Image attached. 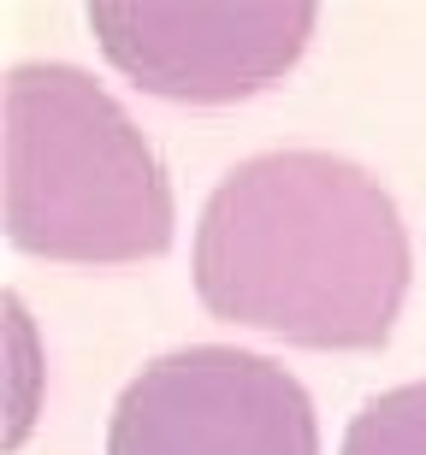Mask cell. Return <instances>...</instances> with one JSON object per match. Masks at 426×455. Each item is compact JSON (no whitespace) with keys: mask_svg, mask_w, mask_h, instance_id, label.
Returning <instances> with one entry per match:
<instances>
[{"mask_svg":"<svg viewBox=\"0 0 426 455\" xmlns=\"http://www.w3.org/2000/svg\"><path fill=\"white\" fill-rule=\"evenodd\" d=\"M89 30L137 89L220 107L278 84L314 36L302 0H95Z\"/></svg>","mask_w":426,"mask_h":455,"instance_id":"277c9868","label":"cell"},{"mask_svg":"<svg viewBox=\"0 0 426 455\" xmlns=\"http://www.w3.org/2000/svg\"><path fill=\"white\" fill-rule=\"evenodd\" d=\"M107 455H320V420L302 379L278 361L189 343L119 390Z\"/></svg>","mask_w":426,"mask_h":455,"instance_id":"3957f363","label":"cell"},{"mask_svg":"<svg viewBox=\"0 0 426 455\" xmlns=\"http://www.w3.org/2000/svg\"><path fill=\"white\" fill-rule=\"evenodd\" d=\"M409 272V225L391 189L326 148H273L231 166L196 225L202 307L296 349H379Z\"/></svg>","mask_w":426,"mask_h":455,"instance_id":"6da1fadb","label":"cell"},{"mask_svg":"<svg viewBox=\"0 0 426 455\" xmlns=\"http://www.w3.org/2000/svg\"><path fill=\"white\" fill-rule=\"evenodd\" d=\"M343 455H426V385L379 390L343 432Z\"/></svg>","mask_w":426,"mask_h":455,"instance_id":"5b68a950","label":"cell"},{"mask_svg":"<svg viewBox=\"0 0 426 455\" xmlns=\"http://www.w3.org/2000/svg\"><path fill=\"white\" fill-rule=\"evenodd\" d=\"M0 225L18 254L60 267H131L172 249L166 166L84 66L30 60L6 71Z\"/></svg>","mask_w":426,"mask_h":455,"instance_id":"7a4b0ae2","label":"cell"}]
</instances>
